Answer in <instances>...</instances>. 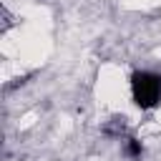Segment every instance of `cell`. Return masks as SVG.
<instances>
[{
	"label": "cell",
	"instance_id": "1",
	"mask_svg": "<svg viewBox=\"0 0 161 161\" xmlns=\"http://www.w3.org/2000/svg\"><path fill=\"white\" fill-rule=\"evenodd\" d=\"M133 101L141 108H153L161 101V78L153 73H136L131 80Z\"/></svg>",
	"mask_w": 161,
	"mask_h": 161
},
{
	"label": "cell",
	"instance_id": "2",
	"mask_svg": "<svg viewBox=\"0 0 161 161\" xmlns=\"http://www.w3.org/2000/svg\"><path fill=\"white\" fill-rule=\"evenodd\" d=\"M123 148H126V153H128V156H133V158H138V156H141V151H143V148H141V141H138V138H126Z\"/></svg>",
	"mask_w": 161,
	"mask_h": 161
}]
</instances>
